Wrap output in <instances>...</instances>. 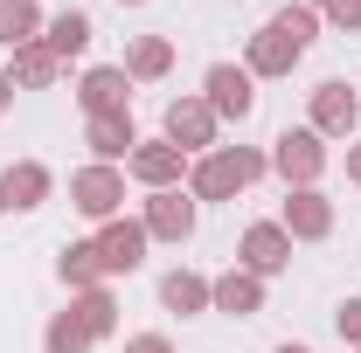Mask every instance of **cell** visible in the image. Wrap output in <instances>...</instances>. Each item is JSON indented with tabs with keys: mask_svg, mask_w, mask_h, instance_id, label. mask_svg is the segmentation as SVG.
Masks as SVG:
<instances>
[{
	"mask_svg": "<svg viewBox=\"0 0 361 353\" xmlns=\"http://www.w3.org/2000/svg\"><path fill=\"white\" fill-rule=\"evenodd\" d=\"M271 174V153L257 146H216V153H202V160H188V194L195 201H236L250 180Z\"/></svg>",
	"mask_w": 361,
	"mask_h": 353,
	"instance_id": "obj_1",
	"label": "cell"
},
{
	"mask_svg": "<svg viewBox=\"0 0 361 353\" xmlns=\"http://www.w3.org/2000/svg\"><path fill=\"white\" fill-rule=\"evenodd\" d=\"M271 174L285 180V187H319V174H326V139H319L313 125L278 132L271 139Z\"/></svg>",
	"mask_w": 361,
	"mask_h": 353,
	"instance_id": "obj_2",
	"label": "cell"
},
{
	"mask_svg": "<svg viewBox=\"0 0 361 353\" xmlns=\"http://www.w3.org/2000/svg\"><path fill=\"white\" fill-rule=\"evenodd\" d=\"M202 104L229 118V125H243L250 111H257V77L243 70V63H209V77H202Z\"/></svg>",
	"mask_w": 361,
	"mask_h": 353,
	"instance_id": "obj_3",
	"label": "cell"
},
{
	"mask_svg": "<svg viewBox=\"0 0 361 353\" xmlns=\"http://www.w3.org/2000/svg\"><path fill=\"white\" fill-rule=\"evenodd\" d=\"M70 208L84 222H111L126 208V174L118 167H77L70 174Z\"/></svg>",
	"mask_w": 361,
	"mask_h": 353,
	"instance_id": "obj_4",
	"label": "cell"
},
{
	"mask_svg": "<svg viewBox=\"0 0 361 353\" xmlns=\"http://www.w3.org/2000/svg\"><path fill=\"white\" fill-rule=\"evenodd\" d=\"M97 264H104V277H133L139 264H146V222H126V215H111V222H97Z\"/></svg>",
	"mask_w": 361,
	"mask_h": 353,
	"instance_id": "obj_5",
	"label": "cell"
},
{
	"mask_svg": "<svg viewBox=\"0 0 361 353\" xmlns=\"http://www.w3.org/2000/svg\"><path fill=\"white\" fill-rule=\"evenodd\" d=\"M216 125H223V118H216L202 97H174V104H167V132H160V139L180 146L188 160H202V153H216Z\"/></svg>",
	"mask_w": 361,
	"mask_h": 353,
	"instance_id": "obj_6",
	"label": "cell"
},
{
	"mask_svg": "<svg viewBox=\"0 0 361 353\" xmlns=\"http://www.w3.org/2000/svg\"><path fill=\"white\" fill-rule=\"evenodd\" d=\"M278 229H285L292 243H326V236H334V201H326L319 187H285Z\"/></svg>",
	"mask_w": 361,
	"mask_h": 353,
	"instance_id": "obj_7",
	"label": "cell"
},
{
	"mask_svg": "<svg viewBox=\"0 0 361 353\" xmlns=\"http://www.w3.org/2000/svg\"><path fill=\"white\" fill-rule=\"evenodd\" d=\"M126 174H133L146 194H160V187H180V180H188V153L167 146V139H139L133 160H126Z\"/></svg>",
	"mask_w": 361,
	"mask_h": 353,
	"instance_id": "obj_8",
	"label": "cell"
},
{
	"mask_svg": "<svg viewBox=\"0 0 361 353\" xmlns=\"http://www.w3.org/2000/svg\"><path fill=\"white\" fill-rule=\"evenodd\" d=\"M236 264L257 270V277H278V270H292V236H285L278 222H250V229H243V243H236Z\"/></svg>",
	"mask_w": 361,
	"mask_h": 353,
	"instance_id": "obj_9",
	"label": "cell"
},
{
	"mask_svg": "<svg viewBox=\"0 0 361 353\" xmlns=\"http://www.w3.org/2000/svg\"><path fill=\"white\" fill-rule=\"evenodd\" d=\"M146 236L153 243H188L195 236V194H180V187H160V194H146Z\"/></svg>",
	"mask_w": 361,
	"mask_h": 353,
	"instance_id": "obj_10",
	"label": "cell"
},
{
	"mask_svg": "<svg viewBox=\"0 0 361 353\" xmlns=\"http://www.w3.org/2000/svg\"><path fill=\"white\" fill-rule=\"evenodd\" d=\"M361 125V97L341 77H326V84H313V132L319 139H348Z\"/></svg>",
	"mask_w": 361,
	"mask_h": 353,
	"instance_id": "obj_11",
	"label": "cell"
},
{
	"mask_svg": "<svg viewBox=\"0 0 361 353\" xmlns=\"http://www.w3.org/2000/svg\"><path fill=\"white\" fill-rule=\"evenodd\" d=\"M77 104H84V118L133 111V77H126L118 63H97V70H84V84H77Z\"/></svg>",
	"mask_w": 361,
	"mask_h": 353,
	"instance_id": "obj_12",
	"label": "cell"
},
{
	"mask_svg": "<svg viewBox=\"0 0 361 353\" xmlns=\"http://www.w3.org/2000/svg\"><path fill=\"white\" fill-rule=\"evenodd\" d=\"M209 312H229V319H257L264 312V277L257 270H223V277H209Z\"/></svg>",
	"mask_w": 361,
	"mask_h": 353,
	"instance_id": "obj_13",
	"label": "cell"
},
{
	"mask_svg": "<svg viewBox=\"0 0 361 353\" xmlns=\"http://www.w3.org/2000/svg\"><path fill=\"white\" fill-rule=\"evenodd\" d=\"M84 146L97 153V167H118V160H133V146H139L133 111H104V118H84Z\"/></svg>",
	"mask_w": 361,
	"mask_h": 353,
	"instance_id": "obj_14",
	"label": "cell"
},
{
	"mask_svg": "<svg viewBox=\"0 0 361 353\" xmlns=\"http://www.w3.org/2000/svg\"><path fill=\"white\" fill-rule=\"evenodd\" d=\"M299 56H306V49H292V42L264 21V28L250 35V49H243V70H250V77H292V70H299Z\"/></svg>",
	"mask_w": 361,
	"mask_h": 353,
	"instance_id": "obj_15",
	"label": "cell"
},
{
	"mask_svg": "<svg viewBox=\"0 0 361 353\" xmlns=\"http://www.w3.org/2000/svg\"><path fill=\"white\" fill-rule=\"evenodd\" d=\"M0 187H7V208H42L49 194H56V174H49L42 160H14L0 174Z\"/></svg>",
	"mask_w": 361,
	"mask_h": 353,
	"instance_id": "obj_16",
	"label": "cell"
},
{
	"mask_svg": "<svg viewBox=\"0 0 361 353\" xmlns=\"http://www.w3.org/2000/svg\"><path fill=\"white\" fill-rule=\"evenodd\" d=\"M118 70H126L133 84H160V77L174 70V42H167V35H139V42L126 49V63H118Z\"/></svg>",
	"mask_w": 361,
	"mask_h": 353,
	"instance_id": "obj_17",
	"label": "cell"
},
{
	"mask_svg": "<svg viewBox=\"0 0 361 353\" xmlns=\"http://www.w3.org/2000/svg\"><path fill=\"white\" fill-rule=\"evenodd\" d=\"M42 49L56 56V63L84 56V49H90V14H84V7H63V14H56V21L42 28Z\"/></svg>",
	"mask_w": 361,
	"mask_h": 353,
	"instance_id": "obj_18",
	"label": "cell"
},
{
	"mask_svg": "<svg viewBox=\"0 0 361 353\" xmlns=\"http://www.w3.org/2000/svg\"><path fill=\"white\" fill-rule=\"evenodd\" d=\"M70 312H77V326H84L90 340H111L118 333V298L97 284V291H70Z\"/></svg>",
	"mask_w": 361,
	"mask_h": 353,
	"instance_id": "obj_19",
	"label": "cell"
},
{
	"mask_svg": "<svg viewBox=\"0 0 361 353\" xmlns=\"http://www.w3.org/2000/svg\"><path fill=\"white\" fill-rule=\"evenodd\" d=\"M160 305L180 312V319H188V312H209V277H202V270H167V277H160Z\"/></svg>",
	"mask_w": 361,
	"mask_h": 353,
	"instance_id": "obj_20",
	"label": "cell"
},
{
	"mask_svg": "<svg viewBox=\"0 0 361 353\" xmlns=\"http://www.w3.org/2000/svg\"><path fill=\"white\" fill-rule=\"evenodd\" d=\"M56 70H63V63H56L42 42H28V49H14V63H7V84H14V90H49V84H56Z\"/></svg>",
	"mask_w": 361,
	"mask_h": 353,
	"instance_id": "obj_21",
	"label": "cell"
},
{
	"mask_svg": "<svg viewBox=\"0 0 361 353\" xmlns=\"http://www.w3.org/2000/svg\"><path fill=\"white\" fill-rule=\"evenodd\" d=\"M56 277H63L70 291H97V284H104L97 243H63V257H56Z\"/></svg>",
	"mask_w": 361,
	"mask_h": 353,
	"instance_id": "obj_22",
	"label": "cell"
},
{
	"mask_svg": "<svg viewBox=\"0 0 361 353\" xmlns=\"http://www.w3.org/2000/svg\"><path fill=\"white\" fill-rule=\"evenodd\" d=\"M0 42H7V49L42 42V14H35V0H0Z\"/></svg>",
	"mask_w": 361,
	"mask_h": 353,
	"instance_id": "obj_23",
	"label": "cell"
},
{
	"mask_svg": "<svg viewBox=\"0 0 361 353\" xmlns=\"http://www.w3.org/2000/svg\"><path fill=\"white\" fill-rule=\"evenodd\" d=\"M90 347H97V340L77 326V312H56L42 326V353H90Z\"/></svg>",
	"mask_w": 361,
	"mask_h": 353,
	"instance_id": "obj_24",
	"label": "cell"
},
{
	"mask_svg": "<svg viewBox=\"0 0 361 353\" xmlns=\"http://www.w3.org/2000/svg\"><path fill=\"white\" fill-rule=\"evenodd\" d=\"M271 28H278V35H285L292 49H313V35H319V14L306 7V0H299V7H278V14H271Z\"/></svg>",
	"mask_w": 361,
	"mask_h": 353,
	"instance_id": "obj_25",
	"label": "cell"
},
{
	"mask_svg": "<svg viewBox=\"0 0 361 353\" xmlns=\"http://www.w3.org/2000/svg\"><path fill=\"white\" fill-rule=\"evenodd\" d=\"M319 14H326L334 28H348V35H355V28H361V0H326Z\"/></svg>",
	"mask_w": 361,
	"mask_h": 353,
	"instance_id": "obj_26",
	"label": "cell"
},
{
	"mask_svg": "<svg viewBox=\"0 0 361 353\" xmlns=\"http://www.w3.org/2000/svg\"><path fill=\"white\" fill-rule=\"evenodd\" d=\"M334 326H341V340H348V347H361V298H348V305L334 312Z\"/></svg>",
	"mask_w": 361,
	"mask_h": 353,
	"instance_id": "obj_27",
	"label": "cell"
},
{
	"mask_svg": "<svg viewBox=\"0 0 361 353\" xmlns=\"http://www.w3.org/2000/svg\"><path fill=\"white\" fill-rule=\"evenodd\" d=\"M126 353H174V340H167V333H133Z\"/></svg>",
	"mask_w": 361,
	"mask_h": 353,
	"instance_id": "obj_28",
	"label": "cell"
},
{
	"mask_svg": "<svg viewBox=\"0 0 361 353\" xmlns=\"http://www.w3.org/2000/svg\"><path fill=\"white\" fill-rule=\"evenodd\" d=\"M348 180L361 187V146H348Z\"/></svg>",
	"mask_w": 361,
	"mask_h": 353,
	"instance_id": "obj_29",
	"label": "cell"
},
{
	"mask_svg": "<svg viewBox=\"0 0 361 353\" xmlns=\"http://www.w3.org/2000/svg\"><path fill=\"white\" fill-rule=\"evenodd\" d=\"M7 104H14V84H7V70H0V111H7Z\"/></svg>",
	"mask_w": 361,
	"mask_h": 353,
	"instance_id": "obj_30",
	"label": "cell"
},
{
	"mask_svg": "<svg viewBox=\"0 0 361 353\" xmlns=\"http://www.w3.org/2000/svg\"><path fill=\"white\" fill-rule=\"evenodd\" d=\"M271 353H313V347H299V340H285V347H271Z\"/></svg>",
	"mask_w": 361,
	"mask_h": 353,
	"instance_id": "obj_31",
	"label": "cell"
},
{
	"mask_svg": "<svg viewBox=\"0 0 361 353\" xmlns=\"http://www.w3.org/2000/svg\"><path fill=\"white\" fill-rule=\"evenodd\" d=\"M0 215H7V187H0Z\"/></svg>",
	"mask_w": 361,
	"mask_h": 353,
	"instance_id": "obj_32",
	"label": "cell"
},
{
	"mask_svg": "<svg viewBox=\"0 0 361 353\" xmlns=\"http://www.w3.org/2000/svg\"><path fill=\"white\" fill-rule=\"evenodd\" d=\"M118 7H146V0H118Z\"/></svg>",
	"mask_w": 361,
	"mask_h": 353,
	"instance_id": "obj_33",
	"label": "cell"
},
{
	"mask_svg": "<svg viewBox=\"0 0 361 353\" xmlns=\"http://www.w3.org/2000/svg\"><path fill=\"white\" fill-rule=\"evenodd\" d=\"M355 353H361V347H355Z\"/></svg>",
	"mask_w": 361,
	"mask_h": 353,
	"instance_id": "obj_34",
	"label": "cell"
}]
</instances>
